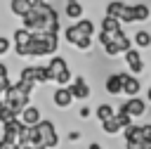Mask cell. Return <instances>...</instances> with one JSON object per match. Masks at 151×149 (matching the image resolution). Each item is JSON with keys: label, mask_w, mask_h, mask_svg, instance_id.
Returning <instances> with one entry per match:
<instances>
[{"label": "cell", "mask_w": 151, "mask_h": 149, "mask_svg": "<svg viewBox=\"0 0 151 149\" xmlns=\"http://www.w3.org/2000/svg\"><path fill=\"white\" fill-rule=\"evenodd\" d=\"M21 26L28 28L31 33H38V31H54V33H59L61 31L59 12L50 2H33L31 12L26 17H21Z\"/></svg>", "instance_id": "obj_1"}, {"label": "cell", "mask_w": 151, "mask_h": 149, "mask_svg": "<svg viewBox=\"0 0 151 149\" xmlns=\"http://www.w3.org/2000/svg\"><path fill=\"white\" fill-rule=\"evenodd\" d=\"M57 52H59V33H54V31L31 33V40H28V59L52 57Z\"/></svg>", "instance_id": "obj_2"}, {"label": "cell", "mask_w": 151, "mask_h": 149, "mask_svg": "<svg viewBox=\"0 0 151 149\" xmlns=\"http://www.w3.org/2000/svg\"><path fill=\"white\" fill-rule=\"evenodd\" d=\"M33 90H35V85H31V83H26V80L19 78V80L9 83V88L2 92V102L19 116L21 109L31 104V95H33Z\"/></svg>", "instance_id": "obj_3"}, {"label": "cell", "mask_w": 151, "mask_h": 149, "mask_svg": "<svg viewBox=\"0 0 151 149\" xmlns=\"http://www.w3.org/2000/svg\"><path fill=\"white\" fill-rule=\"evenodd\" d=\"M97 40H99V45H101V50H104V54H109V57H118V54H125L134 43L125 35V31L120 28V31H99L97 33Z\"/></svg>", "instance_id": "obj_4"}, {"label": "cell", "mask_w": 151, "mask_h": 149, "mask_svg": "<svg viewBox=\"0 0 151 149\" xmlns=\"http://www.w3.org/2000/svg\"><path fill=\"white\" fill-rule=\"evenodd\" d=\"M104 14L118 19L120 24H134V7L127 5V2H123V0H111V2H106Z\"/></svg>", "instance_id": "obj_5"}, {"label": "cell", "mask_w": 151, "mask_h": 149, "mask_svg": "<svg viewBox=\"0 0 151 149\" xmlns=\"http://www.w3.org/2000/svg\"><path fill=\"white\" fill-rule=\"evenodd\" d=\"M19 78L31 83V85H47L50 76H47V66L45 64H26L19 71Z\"/></svg>", "instance_id": "obj_6"}, {"label": "cell", "mask_w": 151, "mask_h": 149, "mask_svg": "<svg viewBox=\"0 0 151 149\" xmlns=\"http://www.w3.org/2000/svg\"><path fill=\"white\" fill-rule=\"evenodd\" d=\"M38 132H40V140H42V144L47 147V149H57L59 147V132H57V125H54V121H50V118H42L38 125Z\"/></svg>", "instance_id": "obj_7"}, {"label": "cell", "mask_w": 151, "mask_h": 149, "mask_svg": "<svg viewBox=\"0 0 151 149\" xmlns=\"http://www.w3.org/2000/svg\"><path fill=\"white\" fill-rule=\"evenodd\" d=\"M24 130H26V125L21 123L19 116L12 118V121H7V123H2V137H5L7 142H12V144H19V142H21Z\"/></svg>", "instance_id": "obj_8"}, {"label": "cell", "mask_w": 151, "mask_h": 149, "mask_svg": "<svg viewBox=\"0 0 151 149\" xmlns=\"http://www.w3.org/2000/svg\"><path fill=\"white\" fill-rule=\"evenodd\" d=\"M45 66H47L50 83H57V78L71 69V66H68V61H66V57H61V54H52V57H50V61H47Z\"/></svg>", "instance_id": "obj_9"}, {"label": "cell", "mask_w": 151, "mask_h": 149, "mask_svg": "<svg viewBox=\"0 0 151 149\" xmlns=\"http://www.w3.org/2000/svg\"><path fill=\"white\" fill-rule=\"evenodd\" d=\"M68 90H71L73 99H78V102H85V99L92 95V90H90V85H87L85 76H73V80L68 83Z\"/></svg>", "instance_id": "obj_10"}, {"label": "cell", "mask_w": 151, "mask_h": 149, "mask_svg": "<svg viewBox=\"0 0 151 149\" xmlns=\"http://www.w3.org/2000/svg\"><path fill=\"white\" fill-rule=\"evenodd\" d=\"M120 109L125 111V114H130L132 118H142L144 114H146V102L137 95V97H127L123 104H120Z\"/></svg>", "instance_id": "obj_11"}, {"label": "cell", "mask_w": 151, "mask_h": 149, "mask_svg": "<svg viewBox=\"0 0 151 149\" xmlns=\"http://www.w3.org/2000/svg\"><path fill=\"white\" fill-rule=\"evenodd\" d=\"M52 104L57 109H68L73 104V95L68 90V85H57L54 92H52Z\"/></svg>", "instance_id": "obj_12"}, {"label": "cell", "mask_w": 151, "mask_h": 149, "mask_svg": "<svg viewBox=\"0 0 151 149\" xmlns=\"http://www.w3.org/2000/svg\"><path fill=\"white\" fill-rule=\"evenodd\" d=\"M123 57H125V64H127V69H130V73H132V76H139V73L144 71V61H142L139 47H130Z\"/></svg>", "instance_id": "obj_13"}, {"label": "cell", "mask_w": 151, "mask_h": 149, "mask_svg": "<svg viewBox=\"0 0 151 149\" xmlns=\"http://www.w3.org/2000/svg\"><path fill=\"white\" fill-rule=\"evenodd\" d=\"M139 90H142V80H139V76L123 73V95H127V97H137Z\"/></svg>", "instance_id": "obj_14"}, {"label": "cell", "mask_w": 151, "mask_h": 149, "mask_svg": "<svg viewBox=\"0 0 151 149\" xmlns=\"http://www.w3.org/2000/svg\"><path fill=\"white\" fill-rule=\"evenodd\" d=\"M19 118H21V123H24V125H38V123L42 121V114H40V109H38L35 104H28V106H24V109H21Z\"/></svg>", "instance_id": "obj_15"}, {"label": "cell", "mask_w": 151, "mask_h": 149, "mask_svg": "<svg viewBox=\"0 0 151 149\" xmlns=\"http://www.w3.org/2000/svg\"><path fill=\"white\" fill-rule=\"evenodd\" d=\"M104 90L109 95H123V73H109L104 80Z\"/></svg>", "instance_id": "obj_16"}, {"label": "cell", "mask_w": 151, "mask_h": 149, "mask_svg": "<svg viewBox=\"0 0 151 149\" xmlns=\"http://www.w3.org/2000/svg\"><path fill=\"white\" fill-rule=\"evenodd\" d=\"M64 14H66L71 21H78V19H83L85 7H83L80 0H66V2H64Z\"/></svg>", "instance_id": "obj_17"}, {"label": "cell", "mask_w": 151, "mask_h": 149, "mask_svg": "<svg viewBox=\"0 0 151 149\" xmlns=\"http://www.w3.org/2000/svg\"><path fill=\"white\" fill-rule=\"evenodd\" d=\"M83 38H92V35H85V33H83V31L76 26V21H73L71 26H66V28H64V40H66L71 47H76V45H78Z\"/></svg>", "instance_id": "obj_18"}, {"label": "cell", "mask_w": 151, "mask_h": 149, "mask_svg": "<svg viewBox=\"0 0 151 149\" xmlns=\"http://www.w3.org/2000/svg\"><path fill=\"white\" fill-rule=\"evenodd\" d=\"M9 14L12 17H26L28 12H31V7H33V0H9Z\"/></svg>", "instance_id": "obj_19"}, {"label": "cell", "mask_w": 151, "mask_h": 149, "mask_svg": "<svg viewBox=\"0 0 151 149\" xmlns=\"http://www.w3.org/2000/svg\"><path fill=\"white\" fill-rule=\"evenodd\" d=\"M116 114V109H113V104H109V102H101V104H97V109H94V118L101 123V121H106V118H111Z\"/></svg>", "instance_id": "obj_20"}, {"label": "cell", "mask_w": 151, "mask_h": 149, "mask_svg": "<svg viewBox=\"0 0 151 149\" xmlns=\"http://www.w3.org/2000/svg\"><path fill=\"white\" fill-rule=\"evenodd\" d=\"M123 135H125V142H137V140H144L146 135H144V128L142 125H127L125 130H123Z\"/></svg>", "instance_id": "obj_21"}, {"label": "cell", "mask_w": 151, "mask_h": 149, "mask_svg": "<svg viewBox=\"0 0 151 149\" xmlns=\"http://www.w3.org/2000/svg\"><path fill=\"white\" fill-rule=\"evenodd\" d=\"M132 43H134V47H139V50H146V47H151V33H149V31H144V28H139V31L134 33Z\"/></svg>", "instance_id": "obj_22"}, {"label": "cell", "mask_w": 151, "mask_h": 149, "mask_svg": "<svg viewBox=\"0 0 151 149\" xmlns=\"http://www.w3.org/2000/svg\"><path fill=\"white\" fill-rule=\"evenodd\" d=\"M101 130H104L106 135H118V132L123 130V125L118 123V118H116V114H113L111 118H106V121H101Z\"/></svg>", "instance_id": "obj_23"}, {"label": "cell", "mask_w": 151, "mask_h": 149, "mask_svg": "<svg viewBox=\"0 0 151 149\" xmlns=\"http://www.w3.org/2000/svg\"><path fill=\"white\" fill-rule=\"evenodd\" d=\"M120 28H123V24H120L118 19L109 17V14H104L101 21H99V31H120Z\"/></svg>", "instance_id": "obj_24"}, {"label": "cell", "mask_w": 151, "mask_h": 149, "mask_svg": "<svg viewBox=\"0 0 151 149\" xmlns=\"http://www.w3.org/2000/svg\"><path fill=\"white\" fill-rule=\"evenodd\" d=\"M134 7V21H146V19H151V7H146L144 2H137V5H132Z\"/></svg>", "instance_id": "obj_25"}, {"label": "cell", "mask_w": 151, "mask_h": 149, "mask_svg": "<svg viewBox=\"0 0 151 149\" xmlns=\"http://www.w3.org/2000/svg\"><path fill=\"white\" fill-rule=\"evenodd\" d=\"M76 26H78L85 35H92V38H94V21H92V19H85V17H83V19L76 21Z\"/></svg>", "instance_id": "obj_26"}, {"label": "cell", "mask_w": 151, "mask_h": 149, "mask_svg": "<svg viewBox=\"0 0 151 149\" xmlns=\"http://www.w3.org/2000/svg\"><path fill=\"white\" fill-rule=\"evenodd\" d=\"M9 83H12V78H9V66L0 59V88H2V90H7V88H9Z\"/></svg>", "instance_id": "obj_27"}, {"label": "cell", "mask_w": 151, "mask_h": 149, "mask_svg": "<svg viewBox=\"0 0 151 149\" xmlns=\"http://www.w3.org/2000/svg\"><path fill=\"white\" fill-rule=\"evenodd\" d=\"M12 118H17V114H14V111H12V109L0 99V125H2V123H7V121H12Z\"/></svg>", "instance_id": "obj_28"}, {"label": "cell", "mask_w": 151, "mask_h": 149, "mask_svg": "<svg viewBox=\"0 0 151 149\" xmlns=\"http://www.w3.org/2000/svg\"><path fill=\"white\" fill-rule=\"evenodd\" d=\"M9 50H12V38L9 35H0V59L5 54H9Z\"/></svg>", "instance_id": "obj_29"}, {"label": "cell", "mask_w": 151, "mask_h": 149, "mask_svg": "<svg viewBox=\"0 0 151 149\" xmlns=\"http://www.w3.org/2000/svg\"><path fill=\"white\" fill-rule=\"evenodd\" d=\"M116 118H118V123L123 125V130H125L127 125H132V116H130V114H125L123 109H118V111H116Z\"/></svg>", "instance_id": "obj_30"}, {"label": "cell", "mask_w": 151, "mask_h": 149, "mask_svg": "<svg viewBox=\"0 0 151 149\" xmlns=\"http://www.w3.org/2000/svg\"><path fill=\"white\" fill-rule=\"evenodd\" d=\"M78 114H80V118H87L92 111H90V106H80V111H78Z\"/></svg>", "instance_id": "obj_31"}, {"label": "cell", "mask_w": 151, "mask_h": 149, "mask_svg": "<svg viewBox=\"0 0 151 149\" xmlns=\"http://www.w3.org/2000/svg\"><path fill=\"white\" fill-rule=\"evenodd\" d=\"M78 140H80V132H78V130L68 132V142H78Z\"/></svg>", "instance_id": "obj_32"}, {"label": "cell", "mask_w": 151, "mask_h": 149, "mask_svg": "<svg viewBox=\"0 0 151 149\" xmlns=\"http://www.w3.org/2000/svg\"><path fill=\"white\" fill-rule=\"evenodd\" d=\"M12 147H14L12 142H7L5 137H0V149H12Z\"/></svg>", "instance_id": "obj_33"}, {"label": "cell", "mask_w": 151, "mask_h": 149, "mask_svg": "<svg viewBox=\"0 0 151 149\" xmlns=\"http://www.w3.org/2000/svg\"><path fill=\"white\" fill-rule=\"evenodd\" d=\"M142 128H144V135L151 137V123H146V125H142Z\"/></svg>", "instance_id": "obj_34"}, {"label": "cell", "mask_w": 151, "mask_h": 149, "mask_svg": "<svg viewBox=\"0 0 151 149\" xmlns=\"http://www.w3.org/2000/svg\"><path fill=\"white\" fill-rule=\"evenodd\" d=\"M87 149H104V147H101V144H99V142H92V144H90V147H87Z\"/></svg>", "instance_id": "obj_35"}, {"label": "cell", "mask_w": 151, "mask_h": 149, "mask_svg": "<svg viewBox=\"0 0 151 149\" xmlns=\"http://www.w3.org/2000/svg\"><path fill=\"white\" fill-rule=\"evenodd\" d=\"M146 102H151V85H149V90H146Z\"/></svg>", "instance_id": "obj_36"}, {"label": "cell", "mask_w": 151, "mask_h": 149, "mask_svg": "<svg viewBox=\"0 0 151 149\" xmlns=\"http://www.w3.org/2000/svg\"><path fill=\"white\" fill-rule=\"evenodd\" d=\"M33 2H47V0H33Z\"/></svg>", "instance_id": "obj_37"}, {"label": "cell", "mask_w": 151, "mask_h": 149, "mask_svg": "<svg viewBox=\"0 0 151 149\" xmlns=\"http://www.w3.org/2000/svg\"><path fill=\"white\" fill-rule=\"evenodd\" d=\"M2 92H5V90H2V88H0V99H2Z\"/></svg>", "instance_id": "obj_38"}]
</instances>
